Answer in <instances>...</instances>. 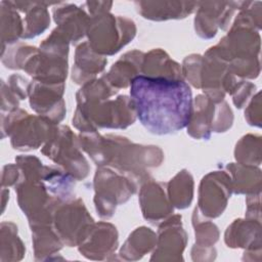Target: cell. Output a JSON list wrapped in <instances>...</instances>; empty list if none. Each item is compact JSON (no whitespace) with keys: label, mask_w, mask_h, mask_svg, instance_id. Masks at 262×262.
I'll return each mask as SVG.
<instances>
[{"label":"cell","mask_w":262,"mask_h":262,"mask_svg":"<svg viewBox=\"0 0 262 262\" xmlns=\"http://www.w3.org/2000/svg\"><path fill=\"white\" fill-rule=\"evenodd\" d=\"M130 97L137 119L152 134L176 133L189 122L193 98L184 80L139 75L131 82Z\"/></svg>","instance_id":"obj_1"},{"label":"cell","mask_w":262,"mask_h":262,"mask_svg":"<svg viewBox=\"0 0 262 262\" xmlns=\"http://www.w3.org/2000/svg\"><path fill=\"white\" fill-rule=\"evenodd\" d=\"M79 142L98 167H111L141 185L150 178L148 170L159 167L164 160L163 150L156 145L134 143L127 137L97 131L79 134Z\"/></svg>","instance_id":"obj_2"},{"label":"cell","mask_w":262,"mask_h":262,"mask_svg":"<svg viewBox=\"0 0 262 262\" xmlns=\"http://www.w3.org/2000/svg\"><path fill=\"white\" fill-rule=\"evenodd\" d=\"M133 101L128 95L115 99L77 104L73 125L80 133L95 132L98 128L125 129L136 121Z\"/></svg>","instance_id":"obj_3"},{"label":"cell","mask_w":262,"mask_h":262,"mask_svg":"<svg viewBox=\"0 0 262 262\" xmlns=\"http://www.w3.org/2000/svg\"><path fill=\"white\" fill-rule=\"evenodd\" d=\"M135 35L136 26L132 19L110 12L90 17L86 34L90 47L102 56L119 52Z\"/></svg>","instance_id":"obj_4"},{"label":"cell","mask_w":262,"mask_h":262,"mask_svg":"<svg viewBox=\"0 0 262 262\" xmlns=\"http://www.w3.org/2000/svg\"><path fill=\"white\" fill-rule=\"evenodd\" d=\"M55 126L47 119L30 115L21 108L1 114L2 138L9 136L12 148L17 150H32L44 145Z\"/></svg>","instance_id":"obj_5"},{"label":"cell","mask_w":262,"mask_h":262,"mask_svg":"<svg viewBox=\"0 0 262 262\" xmlns=\"http://www.w3.org/2000/svg\"><path fill=\"white\" fill-rule=\"evenodd\" d=\"M140 185L129 176L111 168L98 167L94 174V206L102 219L111 218L119 205L126 203Z\"/></svg>","instance_id":"obj_6"},{"label":"cell","mask_w":262,"mask_h":262,"mask_svg":"<svg viewBox=\"0 0 262 262\" xmlns=\"http://www.w3.org/2000/svg\"><path fill=\"white\" fill-rule=\"evenodd\" d=\"M81 149L79 137L71 128L56 125L41 151L76 180H83L88 176L90 167Z\"/></svg>","instance_id":"obj_7"},{"label":"cell","mask_w":262,"mask_h":262,"mask_svg":"<svg viewBox=\"0 0 262 262\" xmlns=\"http://www.w3.org/2000/svg\"><path fill=\"white\" fill-rule=\"evenodd\" d=\"M233 122V113L225 100L214 102L205 94H199L192 101L187 124V134L195 139H209L212 132L227 131Z\"/></svg>","instance_id":"obj_8"},{"label":"cell","mask_w":262,"mask_h":262,"mask_svg":"<svg viewBox=\"0 0 262 262\" xmlns=\"http://www.w3.org/2000/svg\"><path fill=\"white\" fill-rule=\"evenodd\" d=\"M93 223L94 220L81 199L60 201L54 208L52 227L68 247H78Z\"/></svg>","instance_id":"obj_9"},{"label":"cell","mask_w":262,"mask_h":262,"mask_svg":"<svg viewBox=\"0 0 262 262\" xmlns=\"http://www.w3.org/2000/svg\"><path fill=\"white\" fill-rule=\"evenodd\" d=\"M231 194L229 174L226 171H212L201 180L195 209L204 218H217L224 212Z\"/></svg>","instance_id":"obj_10"},{"label":"cell","mask_w":262,"mask_h":262,"mask_svg":"<svg viewBox=\"0 0 262 262\" xmlns=\"http://www.w3.org/2000/svg\"><path fill=\"white\" fill-rule=\"evenodd\" d=\"M243 5L244 1L199 2L194 16L195 33L203 39H211L218 29L228 30Z\"/></svg>","instance_id":"obj_11"},{"label":"cell","mask_w":262,"mask_h":262,"mask_svg":"<svg viewBox=\"0 0 262 262\" xmlns=\"http://www.w3.org/2000/svg\"><path fill=\"white\" fill-rule=\"evenodd\" d=\"M181 215H171L159 224L157 243L150 261L183 260L182 253L187 243V234L183 229Z\"/></svg>","instance_id":"obj_12"},{"label":"cell","mask_w":262,"mask_h":262,"mask_svg":"<svg viewBox=\"0 0 262 262\" xmlns=\"http://www.w3.org/2000/svg\"><path fill=\"white\" fill-rule=\"evenodd\" d=\"M63 84H46L32 81L29 89L31 108L39 116L57 125L66 116V103L62 98Z\"/></svg>","instance_id":"obj_13"},{"label":"cell","mask_w":262,"mask_h":262,"mask_svg":"<svg viewBox=\"0 0 262 262\" xmlns=\"http://www.w3.org/2000/svg\"><path fill=\"white\" fill-rule=\"evenodd\" d=\"M119 234L116 226L110 222L93 223L78 245L79 252L91 260L110 259L119 246Z\"/></svg>","instance_id":"obj_14"},{"label":"cell","mask_w":262,"mask_h":262,"mask_svg":"<svg viewBox=\"0 0 262 262\" xmlns=\"http://www.w3.org/2000/svg\"><path fill=\"white\" fill-rule=\"evenodd\" d=\"M138 195L142 216L149 223L159 225L172 215L174 207L167 195L165 183L150 177L140 185Z\"/></svg>","instance_id":"obj_15"},{"label":"cell","mask_w":262,"mask_h":262,"mask_svg":"<svg viewBox=\"0 0 262 262\" xmlns=\"http://www.w3.org/2000/svg\"><path fill=\"white\" fill-rule=\"evenodd\" d=\"M52 14L57 25L56 29L70 43L76 44L86 36L90 16L82 6L71 3H56L52 8Z\"/></svg>","instance_id":"obj_16"},{"label":"cell","mask_w":262,"mask_h":262,"mask_svg":"<svg viewBox=\"0 0 262 262\" xmlns=\"http://www.w3.org/2000/svg\"><path fill=\"white\" fill-rule=\"evenodd\" d=\"M224 242L228 248H244L245 254H261V221L235 219L227 226Z\"/></svg>","instance_id":"obj_17"},{"label":"cell","mask_w":262,"mask_h":262,"mask_svg":"<svg viewBox=\"0 0 262 262\" xmlns=\"http://www.w3.org/2000/svg\"><path fill=\"white\" fill-rule=\"evenodd\" d=\"M199 2L186 1H136L137 12L150 20H169L185 18L196 10Z\"/></svg>","instance_id":"obj_18"},{"label":"cell","mask_w":262,"mask_h":262,"mask_svg":"<svg viewBox=\"0 0 262 262\" xmlns=\"http://www.w3.org/2000/svg\"><path fill=\"white\" fill-rule=\"evenodd\" d=\"M107 59L96 53L88 42H82L76 47L75 62L72 69V80L76 84H85L103 72Z\"/></svg>","instance_id":"obj_19"},{"label":"cell","mask_w":262,"mask_h":262,"mask_svg":"<svg viewBox=\"0 0 262 262\" xmlns=\"http://www.w3.org/2000/svg\"><path fill=\"white\" fill-rule=\"evenodd\" d=\"M144 52L132 50L124 53L110 69L103 74L107 82L117 90L127 88L133 79L141 75V67Z\"/></svg>","instance_id":"obj_20"},{"label":"cell","mask_w":262,"mask_h":262,"mask_svg":"<svg viewBox=\"0 0 262 262\" xmlns=\"http://www.w3.org/2000/svg\"><path fill=\"white\" fill-rule=\"evenodd\" d=\"M16 10L26 13L24 18V34L21 39H32L42 34L50 25L48 6L53 4L45 2L11 1Z\"/></svg>","instance_id":"obj_21"},{"label":"cell","mask_w":262,"mask_h":262,"mask_svg":"<svg viewBox=\"0 0 262 262\" xmlns=\"http://www.w3.org/2000/svg\"><path fill=\"white\" fill-rule=\"evenodd\" d=\"M141 75L150 78L183 80L181 66L170 58L168 53L161 48L144 53Z\"/></svg>","instance_id":"obj_22"},{"label":"cell","mask_w":262,"mask_h":262,"mask_svg":"<svg viewBox=\"0 0 262 262\" xmlns=\"http://www.w3.org/2000/svg\"><path fill=\"white\" fill-rule=\"evenodd\" d=\"M235 194H254L261 192V170L258 166L229 163L225 166Z\"/></svg>","instance_id":"obj_23"},{"label":"cell","mask_w":262,"mask_h":262,"mask_svg":"<svg viewBox=\"0 0 262 262\" xmlns=\"http://www.w3.org/2000/svg\"><path fill=\"white\" fill-rule=\"evenodd\" d=\"M157 233L146 226L134 229L119 252L122 260H138L155 249Z\"/></svg>","instance_id":"obj_24"},{"label":"cell","mask_w":262,"mask_h":262,"mask_svg":"<svg viewBox=\"0 0 262 262\" xmlns=\"http://www.w3.org/2000/svg\"><path fill=\"white\" fill-rule=\"evenodd\" d=\"M194 182L190 172L186 169L179 171L166 184L167 195L170 203L176 209H186L193 199Z\"/></svg>","instance_id":"obj_25"},{"label":"cell","mask_w":262,"mask_h":262,"mask_svg":"<svg viewBox=\"0 0 262 262\" xmlns=\"http://www.w3.org/2000/svg\"><path fill=\"white\" fill-rule=\"evenodd\" d=\"M32 243L35 260H46L50 255L57 253L63 246L52 224L31 226Z\"/></svg>","instance_id":"obj_26"},{"label":"cell","mask_w":262,"mask_h":262,"mask_svg":"<svg viewBox=\"0 0 262 262\" xmlns=\"http://www.w3.org/2000/svg\"><path fill=\"white\" fill-rule=\"evenodd\" d=\"M1 33L2 49L12 45L23 37L24 19L13 6L11 1H1Z\"/></svg>","instance_id":"obj_27"},{"label":"cell","mask_w":262,"mask_h":262,"mask_svg":"<svg viewBox=\"0 0 262 262\" xmlns=\"http://www.w3.org/2000/svg\"><path fill=\"white\" fill-rule=\"evenodd\" d=\"M0 237L1 261H17L24 257L26 248L17 235V226L13 222L1 223Z\"/></svg>","instance_id":"obj_28"},{"label":"cell","mask_w":262,"mask_h":262,"mask_svg":"<svg viewBox=\"0 0 262 262\" xmlns=\"http://www.w3.org/2000/svg\"><path fill=\"white\" fill-rule=\"evenodd\" d=\"M119 90L114 88L102 75L100 78H95L85 84L76 93L77 104L97 102L110 99Z\"/></svg>","instance_id":"obj_29"},{"label":"cell","mask_w":262,"mask_h":262,"mask_svg":"<svg viewBox=\"0 0 262 262\" xmlns=\"http://www.w3.org/2000/svg\"><path fill=\"white\" fill-rule=\"evenodd\" d=\"M234 158L243 165L259 166L261 164V136L247 134L235 144Z\"/></svg>","instance_id":"obj_30"},{"label":"cell","mask_w":262,"mask_h":262,"mask_svg":"<svg viewBox=\"0 0 262 262\" xmlns=\"http://www.w3.org/2000/svg\"><path fill=\"white\" fill-rule=\"evenodd\" d=\"M192 226L195 234V246L209 248L214 247L219 238V230L216 224L211 222L210 219L204 218L194 208L192 217Z\"/></svg>","instance_id":"obj_31"},{"label":"cell","mask_w":262,"mask_h":262,"mask_svg":"<svg viewBox=\"0 0 262 262\" xmlns=\"http://www.w3.org/2000/svg\"><path fill=\"white\" fill-rule=\"evenodd\" d=\"M203 56L200 54H190L183 59L181 71L183 80L188 82L194 88H201V69Z\"/></svg>","instance_id":"obj_32"},{"label":"cell","mask_w":262,"mask_h":262,"mask_svg":"<svg viewBox=\"0 0 262 262\" xmlns=\"http://www.w3.org/2000/svg\"><path fill=\"white\" fill-rule=\"evenodd\" d=\"M255 92H256L255 84L246 80H242L241 83L237 85V87L231 93L233 104L237 108L244 107L247 104V102L252 98V96L255 94Z\"/></svg>","instance_id":"obj_33"},{"label":"cell","mask_w":262,"mask_h":262,"mask_svg":"<svg viewBox=\"0 0 262 262\" xmlns=\"http://www.w3.org/2000/svg\"><path fill=\"white\" fill-rule=\"evenodd\" d=\"M245 118L249 125L261 127V98L260 92H257L250 99L245 110Z\"/></svg>","instance_id":"obj_34"},{"label":"cell","mask_w":262,"mask_h":262,"mask_svg":"<svg viewBox=\"0 0 262 262\" xmlns=\"http://www.w3.org/2000/svg\"><path fill=\"white\" fill-rule=\"evenodd\" d=\"M7 84L11 89V91L18 97L19 100L26 99L27 97H29V89H30L31 82L25 77L18 74L11 75L8 78Z\"/></svg>","instance_id":"obj_35"},{"label":"cell","mask_w":262,"mask_h":262,"mask_svg":"<svg viewBox=\"0 0 262 262\" xmlns=\"http://www.w3.org/2000/svg\"><path fill=\"white\" fill-rule=\"evenodd\" d=\"M18 97L11 91L8 84L1 82V111L2 113H10L18 108Z\"/></svg>","instance_id":"obj_36"},{"label":"cell","mask_w":262,"mask_h":262,"mask_svg":"<svg viewBox=\"0 0 262 262\" xmlns=\"http://www.w3.org/2000/svg\"><path fill=\"white\" fill-rule=\"evenodd\" d=\"M20 179V169L18 165L15 164H7L3 167L2 170V178H1V186L9 187L15 186Z\"/></svg>","instance_id":"obj_37"},{"label":"cell","mask_w":262,"mask_h":262,"mask_svg":"<svg viewBox=\"0 0 262 262\" xmlns=\"http://www.w3.org/2000/svg\"><path fill=\"white\" fill-rule=\"evenodd\" d=\"M90 17L110 12L111 7L113 6V2L105 1H86L81 5Z\"/></svg>","instance_id":"obj_38"},{"label":"cell","mask_w":262,"mask_h":262,"mask_svg":"<svg viewBox=\"0 0 262 262\" xmlns=\"http://www.w3.org/2000/svg\"><path fill=\"white\" fill-rule=\"evenodd\" d=\"M260 194H261V192L247 195V200H246V204H247L246 218H250V219H255V220L261 221Z\"/></svg>","instance_id":"obj_39"},{"label":"cell","mask_w":262,"mask_h":262,"mask_svg":"<svg viewBox=\"0 0 262 262\" xmlns=\"http://www.w3.org/2000/svg\"><path fill=\"white\" fill-rule=\"evenodd\" d=\"M216 257V250L214 247L204 248L193 245L191 249V258L193 261H211Z\"/></svg>","instance_id":"obj_40"}]
</instances>
